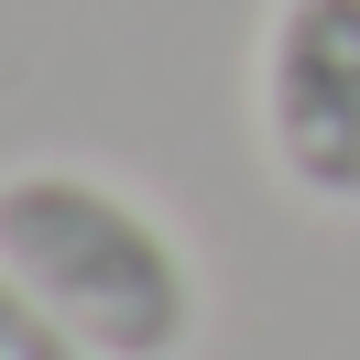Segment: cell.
I'll return each instance as SVG.
<instances>
[{
    "label": "cell",
    "mask_w": 360,
    "mask_h": 360,
    "mask_svg": "<svg viewBox=\"0 0 360 360\" xmlns=\"http://www.w3.org/2000/svg\"><path fill=\"white\" fill-rule=\"evenodd\" d=\"M262 131L316 207H360V0H284L262 33Z\"/></svg>",
    "instance_id": "7a4b0ae2"
},
{
    "label": "cell",
    "mask_w": 360,
    "mask_h": 360,
    "mask_svg": "<svg viewBox=\"0 0 360 360\" xmlns=\"http://www.w3.org/2000/svg\"><path fill=\"white\" fill-rule=\"evenodd\" d=\"M0 360H98V349H88V338H77L11 262H0Z\"/></svg>",
    "instance_id": "3957f363"
},
{
    "label": "cell",
    "mask_w": 360,
    "mask_h": 360,
    "mask_svg": "<svg viewBox=\"0 0 360 360\" xmlns=\"http://www.w3.org/2000/svg\"><path fill=\"white\" fill-rule=\"evenodd\" d=\"M0 262L22 273L98 360H175L197 338V262L142 197L77 164L0 175Z\"/></svg>",
    "instance_id": "6da1fadb"
}]
</instances>
